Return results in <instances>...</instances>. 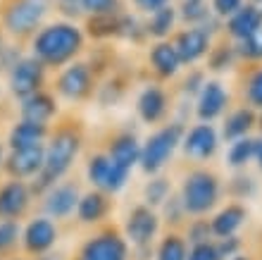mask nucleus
<instances>
[{
    "mask_svg": "<svg viewBox=\"0 0 262 260\" xmlns=\"http://www.w3.org/2000/svg\"><path fill=\"white\" fill-rule=\"evenodd\" d=\"M186 244L177 234H167L158 248V260H186Z\"/></svg>",
    "mask_w": 262,
    "mask_h": 260,
    "instance_id": "obj_29",
    "label": "nucleus"
},
{
    "mask_svg": "<svg viewBox=\"0 0 262 260\" xmlns=\"http://www.w3.org/2000/svg\"><path fill=\"white\" fill-rule=\"evenodd\" d=\"M131 3H134V7H136L138 12L152 14V12H158V10H162V7H167L172 0H131Z\"/></svg>",
    "mask_w": 262,
    "mask_h": 260,
    "instance_id": "obj_37",
    "label": "nucleus"
},
{
    "mask_svg": "<svg viewBox=\"0 0 262 260\" xmlns=\"http://www.w3.org/2000/svg\"><path fill=\"white\" fill-rule=\"evenodd\" d=\"M81 131L74 124H57L55 129H50L48 141H46V163H43L41 174L29 182L31 191L36 198H41L50 186L62 182L64 174L72 170L74 160L81 151Z\"/></svg>",
    "mask_w": 262,
    "mask_h": 260,
    "instance_id": "obj_1",
    "label": "nucleus"
},
{
    "mask_svg": "<svg viewBox=\"0 0 262 260\" xmlns=\"http://www.w3.org/2000/svg\"><path fill=\"white\" fill-rule=\"evenodd\" d=\"M5 48V34H3V31H0V50Z\"/></svg>",
    "mask_w": 262,
    "mask_h": 260,
    "instance_id": "obj_44",
    "label": "nucleus"
},
{
    "mask_svg": "<svg viewBox=\"0 0 262 260\" xmlns=\"http://www.w3.org/2000/svg\"><path fill=\"white\" fill-rule=\"evenodd\" d=\"M236 260H246V258H236Z\"/></svg>",
    "mask_w": 262,
    "mask_h": 260,
    "instance_id": "obj_47",
    "label": "nucleus"
},
{
    "mask_svg": "<svg viewBox=\"0 0 262 260\" xmlns=\"http://www.w3.org/2000/svg\"><path fill=\"white\" fill-rule=\"evenodd\" d=\"M81 12L89 17H105V14H117L122 12V3L119 0H79Z\"/></svg>",
    "mask_w": 262,
    "mask_h": 260,
    "instance_id": "obj_30",
    "label": "nucleus"
},
{
    "mask_svg": "<svg viewBox=\"0 0 262 260\" xmlns=\"http://www.w3.org/2000/svg\"><path fill=\"white\" fill-rule=\"evenodd\" d=\"M243 55L248 57H262V29H257L253 36L243 41Z\"/></svg>",
    "mask_w": 262,
    "mask_h": 260,
    "instance_id": "obj_36",
    "label": "nucleus"
},
{
    "mask_svg": "<svg viewBox=\"0 0 262 260\" xmlns=\"http://www.w3.org/2000/svg\"><path fill=\"white\" fill-rule=\"evenodd\" d=\"M174 24H177V10H174L172 5H167V7H162V10H158V12L148 14L145 34L155 36V38H165V36H169Z\"/></svg>",
    "mask_w": 262,
    "mask_h": 260,
    "instance_id": "obj_25",
    "label": "nucleus"
},
{
    "mask_svg": "<svg viewBox=\"0 0 262 260\" xmlns=\"http://www.w3.org/2000/svg\"><path fill=\"white\" fill-rule=\"evenodd\" d=\"M57 244V225L46 215L31 217L29 225L21 229V248L29 258H38L43 253H50Z\"/></svg>",
    "mask_w": 262,
    "mask_h": 260,
    "instance_id": "obj_11",
    "label": "nucleus"
},
{
    "mask_svg": "<svg viewBox=\"0 0 262 260\" xmlns=\"http://www.w3.org/2000/svg\"><path fill=\"white\" fill-rule=\"evenodd\" d=\"M53 5L55 0H0V31L14 43H29Z\"/></svg>",
    "mask_w": 262,
    "mask_h": 260,
    "instance_id": "obj_3",
    "label": "nucleus"
},
{
    "mask_svg": "<svg viewBox=\"0 0 262 260\" xmlns=\"http://www.w3.org/2000/svg\"><path fill=\"white\" fill-rule=\"evenodd\" d=\"M243 7V0H212V12L217 17H231Z\"/></svg>",
    "mask_w": 262,
    "mask_h": 260,
    "instance_id": "obj_35",
    "label": "nucleus"
},
{
    "mask_svg": "<svg viewBox=\"0 0 262 260\" xmlns=\"http://www.w3.org/2000/svg\"><path fill=\"white\" fill-rule=\"evenodd\" d=\"M260 14H262V10H260Z\"/></svg>",
    "mask_w": 262,
    "mask_h": 260,
    "instance_id": "obj_49",
    "label": "nucleus"
},
{
    "mask_svg": "<svg viewBox=\"0 0 262 260\" xmlns=\"http://www.w3.org/2000/svg\"><path fill=\"white\" fill-rule=\"evenodd\" d=\"M129 248L117 232H100L91 236L76 253L74 260H126Z\"/></svg>",
    "mask_w": 262,
    "mask_h": 260,
    "instance_id": "obj_12",
    "label": "nucleus"
},
{
    "mask_svg": "<svg viewBox=\"0 0 262 260\" xmlns=\"http://www.w3.org/2000/svg\"><path fill=\"white\" fill-rule=\"evenodd\" d=\"M3 163H5V148L0 144V172H3Z\"/></svg>",
    "mask_w": 262,
    "mask_h": 260,
    "instance_id": "obj_43",
    "label": "nucleus"
},
{
    "mask_svg": "<svg viewBox=\"0 0 262 260\" xmlns=\"http://www.w3.org/2000/svg\"><path fill=\"white\" fill-rule=\"evenodd\" d=\"M174 48L179 53L181 62H195L207 53V48H210V34L200 27H188L177 36Z\"/></svg>",
    "mask_w": 262,
    "mask_h": 260,
    "instance_id": "obj_16",
    "label": "nucleus"
},
{
    "mask_svg": "<svg viewBox=\"0 0 262 260\" xmlns=\"http://www.w3.org/2000/svg\"><path fill=\"white\" fill-rule=\"evenodd\" d=\"M253 122H255V117H253L250 110H236L234 115L227 119V124H224V136L227 138H241L243 134L253 127Z\"/></svg>",
    "mask_w": 262,
    "mask_h": 260,
    "instance_id": "obj_28",
    "label": "nucleus"
},
{
    "mask_svg": "<svg viewBox=\"0 0 262 260\" xmlns=\"http://www.w3.org/2000/svg\"><path fill=\"white\" fill-rule=\"evenodd\" d=\"M110 212V201H107V193L103 191H89L79 198V206H76V217L81 225H98L103 222Z\"/></svg>",
    "mask_w": 262,
    "mask_h": 260,
    "instance_id": "obj_19",
    "label": "nucleus"
},
{
    "mask_svg": "<svg viewBox=\"0 0 262 260\" xmlns=\"http://www.w3.org/2000/svg\"><path fill=\"white\" fill-rule=\"evenodd\" d=\"M257 29H262V14L255 5H243L238 12L229 17V34L241 38V41L253 36Z\"/></svg>",
    "mask_w": 262,
    "mask_h": 260,
    "instance_id": "obj_23",
    "label": "nucleus"
},
{
    "mask_svg": "<svg viewBox=\"0 0 262 260\" xmlns=\"http://www.w3.org/2000/svg\"><path fill=\"white\" fill-rule=\"evenodd\" d=\"M91 91H93V72L86 62H69L55 79V93L72 103L89 98Z\"/></svg>",
    "mask_w": 262,
    "mask_h": 260,
    "instance_id": "obj_9",
    "label": "nucleus"
},
{
    "mask_svg": "<svg viewBox=\"0 0 262 260\" xmlns=\"http://www.w3.org/2000/svg\"><path fill=\"white\" fill-rule=\"evenodd\" d=\"M79 198H81V193H79V186L74 182H57L55 186H50L41 196V206L46 217L64 219L76 210Z\"/></svg>",
    "mask_w": 262,
    "mask_h": 260,
    "instance_id": "obj_13",
    "label": "nucleus"
},
{
    "mask_svg": "<svg viewBox=\"0 0 262 260\" xmlns=\"http://www.w3.org/2000/svg\"><path fill=\"white\" fill-rule=\"evenodd\" d=\"M107 155L124 170H131L134 165L141 160V144L136 141L134 134H119L110 141V148H107Z\"/></svg>",
    "mask_w": 262,
    "mask_h": 260,
    "instance_id": "obj_22",
    "label": "nucleus"
},
{
    "mask_svg": "<svg viewBox=\"0 0 262 260\" xmlns=\"http://www.w3.org/2000/svg\"><path fill=\"white\" fill-rule=\"evenodd\" d=\"M86 174H89L91 184L103 193H117L119 189H124L126 179H129V170L119 167L107 153H100V155L91 157Z\"/></svg>",
    "mask_w": 262,
    "mask_h": 260,
    "instance_id": "obj_10",
    "label": "nucleus"
},
{
    "mask_svg": "<svg viewBox=\"0 0 262 260\" xmlns=\"http://www.w3.org/2000/svg\"><path fill=\"white\" fill-rule=\"evenodd\" d=\"M34 260H64L60 253H43V255H38V258H34Z\"/></svg>",
    "mask_w": 262,
    "mask_h": 260,
    "instance_id": "obj_41",
    "label": "nucleus"
},
{
    "mask_svg": "<svg viewBox=\"0 0 262 260\" xmlns=\"http://www.w3.org/2000/svg\"><path fill=\"white\" fill-rule=\"evenodd\" d=\"M207 14H210V10L205 7V3H181V7H179V17L184 22H188L191 27L205 22Z\"/></svg>",
    "mask_w": 262,
    "mask_h": 260,
    "instance_id": "obj_33",
    "label": "nucleus"
},
{
    "mask_svg": "<svg viewBox=\"0 0 262 260\" xmlns=\"http://www.w3.org/2000/svg\"><path fill=\"white\" fill-rule=\"evenodd\" d=\"M255 3H262V0H255Z\"/></svg>",
    "mask_w": 262,
    "mask_h": 260,
    "instance_id": "obj_48",
    "label": "nucleus"
},
{
    "mask_svg": "<svg viewBox=\"0 0 262 260\" xmlns=\"http://www.w3.org/2000/svg\"><path fill=\"white\" fill-rule=\"evenodd\" d=\"M55 7L60 12H64L67 17H76V14H81V5H79V0H55Z\"/></svg>",
    "mask_w": 262,
    "mask_h": 260,
    "instance_id": "obj_40",
    "label": "nucleus"
},
{
    "mask_svg": "<svg viewBox=\"0 0 262 260\" xmlns=\"http://www.w3.org/2000/svg\"><path fill=\"white\" fill-rule=\"evenodd\" d=\"M181 3H205V0H181Z\"/></svg>",
    "mask_w": 262,
    "mask_h": 260,
    "instance_id": "obj_45",
    "label": "nucleus"
},
{
    "mask_svg": "<svg viewBox=\"0 0 262 260\" xmlns=\"http://www.w3.org/2000/svg\"><path fill=\"white\" fill-rule=\"evenodd\" d=\"M169 196V182L167 179H152L145 186V203L148 206H162Z\"/></svg>",
    "mask_w": 262,
    "mask_h": 260,
    "instance_id": "obj_32",
    "label": "nucleus"
},
{
    "mask_svg": "<svg viewBox=\"0 0 262 260\" xmlns=\"http://www.w3.org/2000/svg\"><path fill=\"white\" fill-rule=\"evenodd\" d=\"M212 232V227H207V222H195L191 229H188V236L193 244H207V236Z\"/></svg>",
    "mask_w": 262,
    "mask_h": 260,
    "instance_id": "obj_39",
    "label": "nucleus"
},
{
    "mask_svg": "<svg viewBox=\"0 0 262 260\" xmlns=\"http://www.w3.org/2000/svg\"><path fill=\"white\" fill-rule=\"evenodd\" d=\"M160 219L158 215L152 212L150 206H136L129 212L126 217V239L134 244V246H150L152 236L158 234Z\"/></svg>",
    "mask_w": 262,
    "mask_h": 260,
    "instance_id": "obj_14",
    "label": "nucleus"
},
{
    "mask_svg": "<svg viewBox=\"0 0 262 260\" xmlns=\"http://www.w3.org/2000/svg\"><path fill=\"white\" fill-rule=\"evenodd\" d=\"M255 148H257V141H253V138H238L231 146V151H229V163L241 167V165H246L250 157L255 155Z\"/></svg>",
    "mask_w": 262,
    "mask_h": 260,
    "instance_id": "obj_31",
    "label": "nucleus"
},
{
    "mask_svg": "<svg viewBox=\"0 0 262 260\" xmlns=\"http://www.w3.org/2000/svg\"><path fill=\"white\" fill-rule=\"evenodd\" d=\"M21 244V227L14 219H0V260L14 258Z\"/></svg>",
    "mask_w": 262,
    "mask_h": 260,
    "instance_id": "obj_26",
    "label": "nucleus"
},
{
    "mask_svg": "<svg viewBox=\"0 0 262 260\" xmlns=\"http://www.w3.org/2000/svg\"><path fill=\"white\" fill-rule=\"evenodd\" d=\"M248 98H250V103L257 105V108H262V69L257 72L253 79H250L248 84Z\"/></svg>",
    "mask_w": 262,
    "mask_h": 260,
    "instance_id": "obj_38",
    "label": "nucleus"
},
{
    "mask_svg": "<svg viewBox=\"0 0 262 260\" xmlns=\"http://www.w3.org/2000/svg\"><path fill=\"white\" fill-rule=\"evenodd\" d=\"M136 110H138V115H141L143 122H148V124L160 122L167 112L165 91L160 89V86H148V89H143L141 91V96H138Z\"/></svg>",
    "mask_w": 262,
    "mask_h": 260,
    "instance_id": "obj_20",
    "label": "nucleus"
},
{
    "mask_svg": "<svg viewBox=\"0 0 262 260\" xmlns=\"http://www.w3.org/2000/svg\"><path fill=\"white\" fill-rule=\"evenodd\" d=\"M10 260H27V258H10Z\"/></svg>",
    "mask_w": 262,
    "mask_h": 260,
    "instance_id": "obj_46",
    "label": "nucleus"
},
{
    "mask_svg": "<svg viewBox=\"0 0 262 260\" xmlns=\"http://www.w3.org/2000/svg\"><path fill=\"white\" fill-rule=\"evenodd\" d=\"M150 65L160 76H174L181 67L179 53L174 48V43L160 41L150 48Z\"/></svg>",
    "mask_w": 262,
    "mask_h": 260,
    "instance_id": "obj_24",
    "label": "nucleus"
},
{
    "mask_svg": "<svg viewBox=\"0 0 262 260\" xmlns=\"http://www.w3.org/2000/svg\"><path fill=\"white\" fill-rule=\"evenodd\" d=\"M29 48L46 69H62L83 50V31L74 22H50L38 29Z\"/></svg>",
    "mask_w": 262,
    "mask_h": 260,
    "instance_id": "obj_2",
    "label": "nucleus"
},
{
    "mask_svg": "<svg viewBox=\"0 0 262 260\" xmlns=\"http://www.w3.org/2000/svg\"><path fill=\"white\" fill-rule=\"evenodd\" d=\"M217 196H220V184L214 174L203 170L191 172L184 182V189H181V206L186 212H193V215H200V212L210 210V208L217 203Z\"/></svg>",
    "mask_w": 262,
    "mask_h": 260,
    "instance_id": "obj_6",
    "label": "nucleus"
},
{
    "mask_svg": "<svg viewBox=\"0 0 262 260\" xmlns=\"http://www.w3.org/2000/svg\"><path fill=\"white\" fill-rule=\"evenodd\" d=\"M36 201L31 184L21 179H5L0 184V219L19 222L29 215L31 203Z\"/></svg>",
    "mask_w": 262,
    "mask_h": 260,
    "instance_id": "obj_8",
    "label": "nucleus"
},
{
    "mask_svg": "<svg viewBox=\"0 0 262 260\" xmlns=\"http://www.w3.org/2000/svg\"><path fill=\"white\" fill-rule=\"evenodd\" d=\"M55 115H57V101L46 89L19 101V119L36 122V124H50Z\"/></svg>",
    "mask_w": 262,
    "mask_h": 260,
    "instance_id": "obj_15",
    "label": "nucleus"
},
{
    "mask_svg": "<svg viewBox=\"0 0 262 260\" xmlns=\"http://www.w3.org/2000/svg\"><path fill=\"white\" fill-rule=\"evenodd\" d=\"M186 260H222L220 248L212 244H195Z\"/></svg>",
    "mask_w": 262,
    "mask_h": 260,
    "instance_id": "obj_34",
    "label": "nucleus"
},
{
    "mask_svg": "<svg viewBox=\"0 0 262 260\" xmlns=\"http://www.w3.org/2000/svg\"><path fill=\"white\" fill-rule=\"evenodd\" d=\"M46 72H48V69L43 67L34 55H21L19 60L10 67V72H7L10 93H12L17 101H24V98L43 91L46 89V79H48Z\"/></svg>",
    "mask_w": 262,
    "mask_h": 260,
    "instance_id": "obj_5",
    "label": "nucleus"
},
{
    "mask_svg": "<svg viewBox=\"0 0 262 260\" xmlns=\"http://www.w3.org/2000/svg\"><path fill=\"white\" fill-rule=\"evenodd\" d=\"M227 101H229V96H227V91L222 89L220 82L203 84V91H200V98H198V117L203 122L214 119L224 110Z\"/></svg>",
    "mask_w": 262,
    "mask_h": 260,
    "instance_id": "obj_21",
    "label": "nucleus"
},
{
    "mask_svg": "<svg viewBox=\"0 0 262 260\" xmlns=\"http://www.w3.org/2000/svg\"><path fill=\"white\" fill-rule=\"evenodd\" d=\"M46 163V144H36L29 148H17L5 155L3 172L7 179H21V182H34L43 170Z\"/></svg>",
    "mask_w": 262,
    "mask_h": 260,
    "instance_id": "obj_7",
    "label": "nucleus"
},
{
    "mask_svg": "<svg viewBox=\"0 0 262 260\" xmlns=\"http://www.w3.org/2000/svg\"><path fill=\"white\" fill-rule=\"evenodd\" d=\"M181 136H184L181 124H169L145 138V144L141 146V160H138L143 172L155 174L158 170H162L172 153L177 151V146L181 144Z\"/></svg>",
    "mask_w": 262,
    "mask_h": 260,
    "instance_id": "obj_4",
    "label": "nucleus"
},
{
    "mask_svg": "<svg viewBox=\"0 0 262 260\" xmlns=\"http://www.w3.org/2000/svg\"><path fill=\"white\" fill-rule=\"evenodd\" d=\"M48 134H50V124H36V122L19 119L10 129L7 146H10V151H17V148H29V146H36V144H46Z\"/></svg>",
    "mask_w": 262,
    "mask_h": 260,
    "instance_id": "obj_17",
    "label": "nucleus"
},
{
    "mask_svg": "<svg viewBox=\"0 0 262 260\" xmlns=\"http://www.w3.org/2000/svg\"><path fill=\"white\" fill-rule=\"evenodd\" d=\"M214 148H217V131L212 129V124H198L184 138V151L191 157H198V160L210 157Z\"/></svg>",
    "mask_w": 262,
    "mask_h": 260,
    "instance_id": "obj_18",
    "label": "nucleus"
},
{
    "mask_svg": "<svg viewBox=\"0 0 262 260\" xmlns=\"http://www.w3.org/2000/svg\"><path fill=\"white\" fill-rule=\"evenodd\" d=\"M243 219H246V210L238 206H229L212 219V232L217 236H231V234L243 225Z\"/></svg>",
    "mask_w": 262,
    "mask_h": 260,
    "instance_id": "obj_27",
    "label": "nucleus"
},
{
    "mask_svg": "<svg viewBox=\"0 0 262 260\" xmlns=\"http://www.w3.org/2000/svg\"><path fill=\"white\" fill-rule=\"evenodd\" d=\"M255 155L260 160V167H262V141H257V148H255Z\"/></svg>",
    "mask_w": 262,
    "mask_h": 260,
    "instance_id": "obj_42",
    "label": "nucleus"
}]
</instances>
